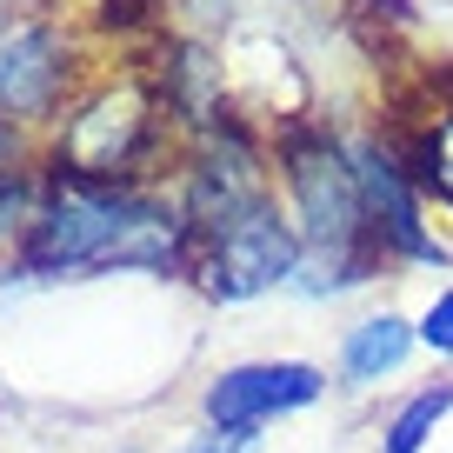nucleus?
<instances>
[{"mask_svg": "<svg viewBox=\"0 0 453 453\" xmlns=\"http://www.w3.org/2000/svg\"><path fill=\"white\" fill-rule=\"evenodd\" d=\"M34 213H41V173L27 167H0V254L20 267V247L34 234Z\"/></svg>", "mask_w": 453, "mask_h": 453, "instance_id": "nucleus-11", "label": "nucleus"}, {"mask_svg": "<svg viewBox=\"0 0 453 453\" xmlns=\"http://www.w3.org/2000/svg\"><path fill=\"white\" fill-rule=\"evenodd\" d=\"M420 347H434L440 360H453V287L434 294V307L420 313Z\"/></svg>", "mask_w": 453, "mask_h": 453, "instance_id": "nucleus-12", "label": "nucleus"}, {"mask_svg": "<svg viewBox=\"0 0 453 453\" xmlns=\"http://www.w3.org/2000/svg\"><path fill=\"white\" fill-rule=\"evenodd\" d=\"M0 27H7V7H0Z\"/></svg>", "mask_w": 453, "mask_h": 453, "instance_id": "nucleus-14", "label": "nucleus"}, {"mask_svg": "<svg viewBox=\"0 0 453 453\" xmlns=\"http://www.w3.org/2000/svg\"><path fill=\"white\" fill-rule=\"evenodd\" d=\"M453 413V380H440V387H420V394L407 400V407L387 420V440H380V453H426V440H434V426Z\"/></svg>", "mask_w": 453, "mask_h": 453, "instance_id": "nucleus-10", "label": "nucleus"}, {"mask_svg": "<svg viewBox=\"0 0 453 453\" xmlns=\"http://www.w3.org/2000/svg\"><path fill=\"white\" fill-rule=\"evenodd\" d=\"M254 447V434H226V426H207V434H194L180 453H247Z\"/></svg>", "mask_w": 453, "mask_h": 453, "instance_id": "nucleus-13", "label": "nucleus"}, {"mask_svg": "<svg viewBox=\"0 0 453 453\" xmlns=\"http://www.w3.org/2000/svg\"><path fill=\"white\" fill-rule=\"evenodd\" d=\"M413 340H420V326L400 320V313H373V320L347 326V340H340V380L347 387H373L387 380V373L407 367Z\"/></svg>", "mask_w": 453, "mask_h": 453, "instance_id": "nucleus-8", "label": "nucleus"}, {"mask_svg": "<svg viewBox=\"0 0 453 453\" xmlns=\"http://www.w3.org/2000/svg\"><path fill=\"white\" fill-rule=\"evenodd\" d=\"M73 54L54 27L27 20V27L0 34V120H47L67 94Z\"/></svg>", "mask_w": 453, "mask_h": 453, "instance_id": "nucleus-7", "label": "nucleus"}, {"mask_svg": "<svg viewBox=\"0 0 453 453\" xmlns=\"http://www.w3.org/2000/svg\"><path fill=\"white\" fill-rule=\"evenodd\" d=\"M354 173H360V200H367V220L380 234L387 254L400 260H447V247L434 241V226H426V194L413 187V167H407V147L380 141H354Z\"/></svg>", "mask_w": 453, "mask_h": 453, "instance_id": "nucleus-5", "label": "nucleus"}, {"mask_svg": "<svg viewBox=\"0 0 453 453\" xmlns=\"http://www.w3.org/2000/svg\"><path fill=\"white\" fill-rule=\"evenodd\" d=\"M326 394V373L313 360H241L207 380V420L226 434H260L267 420L313 407Z\"/></svg>", "mask_w": 453, "mask_h": 453, "instance_id": "nucleus-6", "label": "nucleus"}, {"mask_svg": "<svg viewBox=\"0 0 453 453\" xmlns=\"http://www.w3.org/2000/svg\"><path fill=\"white\" fill-rule=\"evenodd\" d=\"M407 167H413V187L440 207H453V87L440 94V107L426 113V127L407 141Z\"/></svg>", "mask_w": 453, "mask_h": 453, "instance_id": "nucleus-9", "label": "nucleus"}, {"mask_svg": "<svg viewBox=\"0 0 453 453\" xmlns=\"http://www.w3.org/2000/svg\"><path fill=\"white\" fill-rule=\"evenodd\" d=\"M160 127H167V100L147 81H107L67 113V127L54 141V167L73 180H107L134 187L147 160L160 154Z\"/></svg>", "mask_w": 453, "mask_h": 453, "instance_id": "nucleus-3", "label": "nucleus"}, {"mask_svg": "<svg viewBox=\"0 0 453 453\" xmlns=\"http://www.w3.org/2000/svg\"><path fill=\"white\" fill-rule=\"evenodd\" d=\"M20 273H194V226L180 200H160L147 187L73 180L41 173V213L20 247Z\"/></svg>", "mask_w": 453, "mask_h": 453, "instance_id": "nucleus-1", "label": "nucleus"}, {"mask_svg": "<svg viewBox=\"0 0 453 453\" xmlns=\"http://www.w3.org/2000/svg\"><path fill=\"white\" fill-rule=\"evenodd\" d=\"M273 160H280V187H287V220L300 234L294 287L340 294V287H360L367 273H380L387 247L367 220V200H360L354 147H340L313 120H294L273 141Z\"/></svg>", "mask_w": 453, "mask_h": 453, "instance_id": "nucleus-2", "label": "nucleus"}, {"mask_svg": "<svg viewBox=\"0 0 453 453\" xmlns=\"http://www.w3.org/2000/svg\"><path fill=\"white\" fill-rule=\"evenodd\" d=\"M294 273H300V234L280 200H260L247 220H234L226 234L194 247V280L213 300L273 294V287H294Z\"/></svg>", "mask_w": 453, "mask_h": 453, "instance_id": "nucleus-4", "label": "nucleus"}]
</instances>
